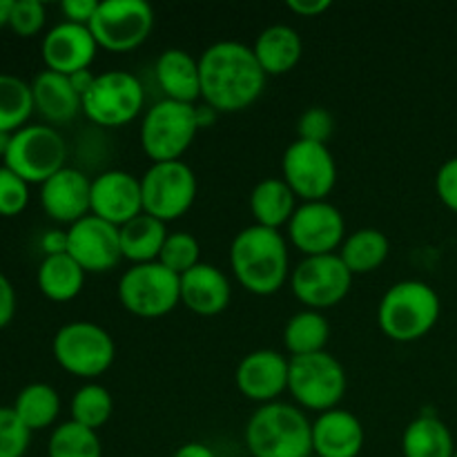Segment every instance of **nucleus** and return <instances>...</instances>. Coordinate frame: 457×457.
I'll list each match as a JSON object with an SVG mask.
<instances>
[{
  "label": "nucleus",
  "mask_w": 457,
  "mask_h": 457,
  "mask_svg": "<svg viewBox=\"0 0 457 457\" xmlns=\"http://www.w3.org/2000/svg\"><path fill=\"white\" fill-rule=\"evenodd\" d=\"M364 440V427L351 411H326L312 422V455L317 457H360Z\"/></svg>",
  "instance_id": "obj_21"
},
{
  "label": "nucleus",
  "mask_w": 457,
  "mask_h": 457,
  "mask_svg": "<svg viewBox=\"0 0 457 457\" xmlns=\"http://www.w3.org/2000/svg\"><path fill=\"white\" fill-rule=\"evenodd\" d=\"M199 134L195 105L163 101L154 103L141 120V147L154 163L181 161Z\"/></svg>",
  "instance_id": "obj_7"
},
{
  "label": "nucleus",
  "mask_w": 457,
  "mask_h": 457,
  "mask_svg": "<svg viewBox=\"0 0 457 457\" xmlns=\"http://www.w3.org/2000/svg\"><path fill=\"white\" fill-rule=\"evenodd\" d=\"M250 212L257 226L281 230L288 226L297 210V195L284 179H263L250 192Z\"/></svg>",
  "instance_id": "obj_26"
},
{
  "label": "nucleus",
  "mask_w": 457,
  "mask_h": 457,
  "mask_svg": "<svg viewBox=\"0 0 457 457\" xmlns=\"http://www.w3.org/2000/svg\"><path fill=\"white\" fill-rule=\"evenodd\" d=\"M436 192L446 208L457 212V156L440 165L436 174Z\"/></svg>",
  "instance_id": "obj_41"
},
{
  "label": "nucleus",
  "mask_w": 457,
  "mask_h": 457,
  "mask_svg": "<svg viewBox=\"0 0 457 457\" xmlns=\"http://www.w3.org/2000/svg\"><path fill=\"white\" fill-rule=\"evenodd\" d=\"M13 315H16V290L12 281L0 272V328L9 326Z\"/></svg>",
  "instance_id": "obj_43"
},
{
  "label": "nucleus",
  "mask_w": 457,
  "mask_h": 457,
  "mask_svg": "<svg viewBox=\"0 0 457 457\" xmlns=\"http://www.w3.org/2000/svg\"><path fill=\"white\" fill-rule=\"evenodd\" d=\"M9 143H12V134L0 132V156H3V159H4V154H7V150H9Z\"/></svg>",
  "instance_id": "obj_50"
},
{
  "label": "nucleus",
  "mask_w": 457,
  "mask_h": 457,
  "mask_svg": "<svg viewBox=\"0 0 457 457\" xmlns=\"http://www.w3.org/2000/svg\"><path fill=\"white\" fill-rule=\"evenodd\" d=\"M92 214L116 228L143 214L141 179L125 170H107L92 179Z\"/></svg>",
  "instance_id": "obj_18"
},
{
  "label": "nucleus",
  "mask_w": 457,
  "mask_h": 457,
  "mask_svg": "<svg viewBox=\"0 0 457 457\" xmlns=\"http://www.w3.org/2000/svg\"><path fill=\"white\" fill-rule=\"evenodd\" d=\"M353 286V272L337 253L303 257L290 270L293 295L311 311H328L348 297Z\"/></svg>",
  "instance_id": "obj_13"
},
{
  "label": "nucleus",
  "mask_w": 457,
  "mask_h": 457,
  "mask_svg": "<svg viewBox=\"0 0 457 457\" xmlns=\"http://www.w3.org/2000/svg\"><path fill=\"white\" fill-rule=\"evenodd\" d=\"M31 431L21 422L16 411L0 406V457H25Z\"/></svg>",
  "instance_id": "obj_37"
},
{
  "label": "nucleus",
  "mask_w": 457,
  "mask_h": 457,
  "mask_svg": "<svg viewBox=\"0 0 457 457\" xmlns=\"http://www.w3.org/2000/svg\"><path fill=\"white\" fill-rule=\"evenodd\" d=\"M244 437L253 457L312 455V422L288 402L259 406L245 424Z\"/></svg>",
  "instance_id": "obj_3"
},
{
  "label": "nucleus",
  "mask_w": 457,
  "mask_h": 457,
  "mask_svg": "<svg viewBox=\"0 0 457 457\" xmlns=\"http://www.w3.org/2000/svg\"><path fill=\"white\" fill-rule=\"evenodd\" d=\"M232 286L221 268L212 263L195 266L181 275V303L201 317H214L230 306Z\"/></svg>",
  "instance_id": "obj_22"
},
{
  "label": "nucleus",
  "mask_w": 457,
  "mask_h": 457,
  "mask_svg": "<svg viewBox=\"0 0 457 457\" xmlns=\"http://www.w3.org/2000/svg\"><path fill=\"white\" fill-rule=\"evenodd\" d=\"M230 268L239 286L257 297H270L290 279L288 241L281 230L253 223L230 244Z\"/></svg>",
  "instance_id": "obj_2"
},
{
  "label": "nucleus",
  "mask_w": 457,
  "mask_h": 457,
  "mask_svg": "<svg viewBox=\"0 0 457 457\" xmlns=\"http://www.w3.org/2000/svg\"><path fill=\"white\" fill-rule=\"evenodd\" d=\"M288 364L290 357H284L272 348L248 353L237 366V388L245 400L257 404L279 402L281 393L288 391Z\"/></svg>",
  "instance_id": "obj_17"
},
{
  "label": "nucleus",
  "mask_w": 457,
  "mask_h": 457,
  "mask_svg": "<svg viewBox=\"0 0 457 457\" xmlns=\"http://www.w3.org/2000/svg\"><path fill=\"white\" fill-rule=\"evenodd\" d=\"M54 360L62 370L80 379H96L110 370L116 357V344L103 326L94 321H70L52 339Z\"/></svg>",
  "instance_id": "obj_5"
},
{
  "label": "nucleus",
  "mask_w": 457,
  "mask_h": 457,
  "mask_svg": "<svg viewBox=\"0 0 457 457\" xmlns=\"http://www.w3.org/2000/svg\"><path fill=\"white\" fill-rule=\"evenodd\" d=\"M67 254L85 272L112 270L123 259L120 230L94 214H87L67 230Z\"/></svg>",
  "instance_id": "obj_16"
},
{
  "label": "nucleus",
  "mask_w": 457,
  "mask_h": 457,
  "mask_svg": "<svg viewBox=\"0 0 457 457\" xmlns=\"http://www.w3.org/2000/svg\"><path fill=\"white\" fill-rule=\"evenodd\" d=\"M337 254L353 272V277L369 275L384 266L391 254V241L378 228H360L344 239Z\"/></svg>",
  "instance_id": "obj_29"
},
{
  "label": "nucleus",
  "mask_w": 457,
  "mask_h": 457,
  "mask_svg": "<svg viewBox=\"0 0 457 457\" xmlns=\"http://www.w3.org/2000/svg\"><path fill=\"white\" fill-rule=\"evenodd\" d=\"M455 451L453 433L437 415H420L402 433L404 457H453Z\"/></svg>",
  "instance_id": "obj_27"
},
{
  "label": "nucleus",
  "mask_w": 457,
  "mask_h": 457,
  "mask_svg": "<svg viewBox=\"0 0 457 457\" xmlns=\"http://www.w3.org/2000/svg\"><path fill=\"white\" fill-rule=\"evenodd\" d=\"M34 114L31 85L12 74H0V132L13 134Z\"/></svg>",
  "instance_id": "obj_33"
},
{
  "label": "nucleus",
  "mask_w": 457,
  "mask_h": 457,
  "mask_svg": "<svg viewBox=\"0 0 457 457\" xmlns=\"http://www.w3.org/2000/svg\"><path fill=\"white\" fill-rule=\"evenodd\" d=\"M29 204V183L3 165L0 168V217H16Z\"/></svg>",
  "instance_id": "obj_38"
},
{
  "label": "nucleus",
  "mask_w": 457,
  "mask_h": 457,
  "mask_svg": "<svg viewBox=\"0 0 457 457\" xmlns=\"http://www.w3.org/2000/svg\"><path fill=\"white\" fill-rule=\"evenodd\" d=\"M120 230V253L123 259L137 263L159 262V254L163 250L165 239H168V228L163 221L150 217V214H138L132 221L119 228Z\"/></svg>",
  "instance_id": "obj_28"
},
{
  "label": "nucleus",
  "mask_w": 457,
  "mask_h": 457,
  "mask_svg": "<svg viewBox=\"0 0 457 457\" xmlns=\"http://www.w3.org/2000/svg\"><path fill=\"white\" fill-rule=\"evenodd\" d=\"M330 339V324L324 317V312L303 311L295 312L284 328V346L290 353V357L302 355H315V353H324Z\"/></svg>",
  "instance_id": "obj_31"
},
{
  "label": "nucleus",
  "mask_w": 457,
  "mask_h": 457,
  "mask_svg": "<svg viewBox=\"0 0 457 457\" xmlns=\"http://www.w3.org/2000/svg\"><path fill=\"white\" fill-rule=\"evenodd\" d=\"M40 205L49 219L74 226L92 214V179L65 165L40 186Z\"/></svg>",
  "instance_id": "obj_20"
},
{
  "label": "nucleus",
  "mask_w": 457,
  "mask_h": 457,
  "mask_svg": "<svg viewBox=\"0 0 457 457\" xmlns=\"http://www.w3.org/2000/svg\"><path fill=\"white\" fill-rule=\"evenodd\" d=\"M145 92L141 80L123 70L96 74L92 87L83 94V114L101 128H123L143 110Z\"/></svg>",
  "instance_id": "obj_10"
},
{
  "label": "nucleus",
  "mask_w": 457,
  "mask_h": 457,
  "mask_svg": "<svg viewBox=\"0 0 457 457\" xmlns=\"http://www.w3.org/2000/svg\"><path fill=\"white\" fill-rule=\"evenodd\" d=\"M253 52L257 56L266 76H281L288 74L290 70L299 65L303 56L302 36L295 27L277 22V25L266 27L257 36L253 45Z\"/></svg>",
  "instance_id": "obj_25"
},
{
  "label": "nucleus",
  "mask_w": 457,
  "mask_h": 457,
  "mask_svg": "<svg viewBox=\"0 0 457 457\" xmlns=\"http://www.w3.org/2000/svg\"><path fill=\"white\" fill-rule=\"evenodd\" d=\"M286 7L293 13H297V16L317 18L324 12H328V9L333 7V3H330V0H288Z\"/></svg>",
  "instance_id": "obj_44"
},
{
  "label": "nucleus",
  "mask_w": 457,
  "mask_h": 457,
  "mask_svg": "<svg viewBox=\"0 0 457 457\" xmlns=\"http://www.w3.org/2000/svg\"><path fill=\"white\" fill-rule=\"evenodd\" d=\"M174 457H217V453L204 442H186L183 446H179Z\"/></svg>",
  "instance_id": "obj_46"
},
{
  "label": "nucleus",
  "mask_w": 457,
  "mask_h": 457,
  "mask_svg": "<svg viewBox=\"0 0 457 457\" xmlns=\"http://www.w3.org/2000/svg\"><path fill=\"white\" fill-rule=\"evenodd\" d=\"M346 370L328 351L290 357L288 393L299 409L317 413L339 409V402L346 395Z\"/></svg>",
  "instance_id": "obj_6"
},
{
  "label": "nucleus",
  "mask_w": 457,
  "mask_h": 457,
  "mask_svg": "<svg viewBox=\"0 0 457 457\" xmlns=\"http://www.w3.org/2000/svg\"><path fill=\"white\" fill-rule=\"evenodd\" d=\"M281 172L297 199L326 201L337 183V161L328 145L297 138L286 147Z\"/></svg>",
  "instance_id": "obj_14"
},
{
  "label": "nucleus",
  "mask_w": 457,
  "mask_h": 457,
  "mask_svg": "<svg viewBox=\"0 0 457 457\" xmlns=\"http://www.w3.org/2000/svg\"><path fill=\"white\" fill-rule=\"evenodd\" d=\"M34 110L49 123H67L83 112V98L71 85L70 76L45 70L31 80Z\"/></svg>",
  "instance_id": "obj_24"
},
{
  "label": "nucleus",
  "mask_w": 457,
  "mask_h": 457,
  "mask_svg": "<svg viewBox=\"0 0 457 457\" xmlns=\"http://www.w3.org/2000/svg\"><path fill=\"white\" fill-rule=\"evenodd\" d=\"M201 98L219 114L244 112L263 94L266 79L253 47L219 40L199 56Z\"/></svg>",
  "instance_id": "obj_1"
},
{
  "label": "nucleus",
  "mask_w": 457,
  "mask_h": 457,
  "mask_svg": "<svg viewBox=\"0 0 457 457\" xmlns=\"http://www.w3.org/2000/svg\"><path fill=\"white\" fill-rule=\"evenodd\" d=\"M85 275L87 272L74 262L67 253L62 254H52V257H45L43 263L38 268V288L52 302H71L74 297H79L80 290L85 286Z\"/></svg>",
  "instance_id": "obj_30"
},
{
  "label": "nucleus",
  "mask_w": 457,
  "mask_h": 457,
  "mask_svg": "<svg viewBox=\"0 0 457 457\" xmlns=\"http://www.w3.org/2000/svg\"><path fill=\"white\" fill-rule=\"evenodd\" d=\"M114 413V400L110 391L96 382H87L71 397V422L98 431L110 422Z\"/></svg>",
  "instance_id": "obj_34"
},
{
  "label": "nucleus",
  "mask_w": 457,
  "mask_h": 457,
  "mask_svg": "<svg viewBox=\"0 0 457 457\" xmlns=\"http://www.w3.org/2000/svg\"><path fill=\"white\" fill-rule=\"evenodd\" d=\"M47 21V12L40 0H13L12 18H9V27L16 31L22 38L36 36L45 27Z\"/></svg>",
  "instance_id": "obj_40"
},
{
  "label": "nucleus",
  "mask_w": 457,
  "mask_h": 457,
  "mask_svg": "<svg viewBox=\"0 0 457 457\" xmlns=\"http://www.w3.org/2000/svg\"><path fill=\"white\" fill-rule=\"evenodd\" d=\"M12 9H13V0H0V27L9 25Z\"/></svg>",
  "instance_id": "obj_49"
},
{
  "label": "nucleus",
  "mask_w": 457,
  "mask_h": 457,
  "mask_svg": "<svg viewBox=\"0 0 457 457\" xmlns=\"http://www.w3.org/2000/svg\"><path fill=\"white\" fill-rule=\"evenodd\" d=\"M40 248L45 250V257L67 253V230H49L40 239Z\"/></svg>",
  "instance_id": "obj_45"
},
{
  "label": "nucleus",
  "mask_w": 457,
  "mask_h": 457,
  "mask_svg": "<svg viewBox=\"0 0 457 457\" xmlns=\"http://www.w3.org/2000/svg\"><path fill=\"white\" fill-rule=\"evenodd\" d=\"M156 83L163 89L165 98L195 105L201 98V71L199 58L179 47L161 52L154 65Z\"/></svg>",
  "instance_id": "obj_23"
},
{
  "label": "nucleus",
  "mask_w": 457,
  "mask_h": 457,
  "mask_svg": "<svg viewBox=\"0 0 457 457\" xmlns=\"http://www.w3.org/2000/svg\"><path fill=\"white\" fill-rule=\"evenodd\" d=\"M288 239L303 257L335 254L346 239V221L330 201H302L288 226Z\"/></svg>",
  "instance_id": "obj_15"
},
{
  "label": "nucleus",
  "mask_w": 457,
  "mask_h": 457,
  "mask_svg": "<svg viewBox=\"0 0 457 457\" xmlns=\"http://www.w3.org/2000/svg\"><path fill=\"white\" fill-rule=\"evenodd\" d=\"M154 12L145 0H103L89 22L98 47L114 54L132 52L150 38Z\"/></svg>",
  "instance_id": "obj_12"
},
{
  "label": "nucleus",
  "mask_w": 457,
  "mask_h": 457,
  "mask_svg": "<svg viewBox=\"0 0 457 457\" xmlns=\"http://www.w3.org/2000/svg\"><path fill=\"white\" fill-rule=\"evenodd\" d=\"M195 114H196V123H199V129H204V128H210V125L217 120L219 112L212 110L210 105H205V103H201V105H195Z\"/></svg>",
  "instance_id": "obj_48"
},
{
  "label": "nucleus",
  "mask_w": 457,
  "mask_h": 457,
  "mask_svg": "<svg viewBox=\"0 0 457 457\" xmlns=\"http://www.w3.org/2000/svg\"><path fill=\"white\" fill-rule=\"evenodd\" d=\"M442 312L440 295L420 279L397 281L384 293L378 306V324L388 339L397 344L427 337Z\"/></svg>",
  "instance_id": "obj_4"
},
{
  "label": "nucleus",
  "mask_w": 457,
  "mask_h": 457,
  "mask_svg": "<svg viewBox=\"0 0 457 457\" xmlns=\"http://www.w3.org/2000/svg\"><path fill=\"white\" fill-rule=\"evenodd\" d=\"M119 302L143 320L165 317L181 303V277L159 262L129 266L119 279Z\"/></svg>",
  "instance_id": "obj_8"
},
{
  "label": "nucleus",
  "mask_w": 457,
  "mask_h": 457,
  "mask_svg": "<svg viewBox=\"0 0 457 457\" xmlns=\"http://www.w3.org/2000/svg\"><path fill=\"white\" fill-rule=\"evenodd\" d=\"M98 43L89 27L76 22H58L45 34L40 54L47 70L71 76L76 71L89 70L96 58Z\"/></svg>",
  "instance_id": "obj_19"
},
{
  "label": "nucleus",
  "mask_w": 457,
  "mask_h": 457,
  "mask_svg": "<svg viewBox=\"0 0 457 457\" xmlns=\"http://www.w3.org/2000/svg\"><path fill=\"white\" fill-rule=\"evenodd\" d=\"M70 80H71V85H74L76 92L80 94V98H83V94L87 92V89L94 85V80H96V74H92V70H83V71H76V74H71Z\"/></svg>",
  "instance_id": "obj_47"
},
{
  "label": "nucleus",
  "mask_w": 457,
  "mask_h": 457,
  "mask_svg": "<svg viewBox=\"0 0 457 457\" xmlns=\"http://www.w3.org/2000/svg\"><path fill=\"white\" fill-rule=\"evenodd\" d=\"M49 457H103L98 431L76 422H62L52 431L47 445Z\"/></svg>",
  "instance_id": "obj_35"
},
{
  "label": "nucleus",
  "mask_w": 457,
  "mask_h": 457,
  "mask_svg": "<svg viewBox=\"0 0 457 457\" xmlns=\"http://www.w3.org/2000/svg\"><path fill=\"white\" fill-rule=\"evenodd\" d=\"M67 143L52 125H25L12 134V143L4 154V165L27 183L52 179L65 168Z\"/></svg>",
  "instance_id": "obj_9"
},
{
  "label": "nucleus",
  "mask_w": 457,
  "mask_h": 457,
  "mask_svg": "<svg viewBox=\"0 0 457 457\" xmlns=\"http://www.w3.org/2000/svg\"><path fill=\"white\" fill-rule=\"evenodd\" d=\"M159 263H163L168 270H172L174 275H186L187 270H192L195 266L201 263V245L196 241L195 235L186 230L170 232L168 239H165L163 250L159 254Z\"/></svg>",
  "instance_id": "obj_36"
},
{
  "label": "nucleus",
  "mask_w": 457,
  "mask_h": 457,
  "mask_svg": "<svg viewBox=\"0 0 457 457\" xmlns=\"http://www.w3.org/2000/svg\"><path fill=\"white\" fill-rule=\"evenodd\" d=\"M335 132V119L326 107H308L297 120V138L326 145Z\"/></svg>",
  "instance_id": "obj_39"
},
{
  "label": "nucleus",
  "mask_w": 457,
  "mask_h": 457,
  "mask_svg": "<svg viewBox=\"0 0 457 457\" xmlns=\"http://www.w3.org/2000/svg\"><path fill=\"white\" fill-rule=\"evenodd\" d=\"M21 422L34 431H43V428L52 427L61 413V397L54 386L45 382L29 384L22 388L16 395V402L12 406Z\"/></svg>",
  "instance_id": "obj_32"
},
{
  "label": "nucleus",
  "mask_w": 457,
  "mask_h": 457,
  "mask_svg": "<svg viewBox=\"0 0 457 457\" xmlns=\"http://www.w3.org/2000/svg\"><path fill=\"white\" fill-rule=\"evenodd\" d=\"M311 457H317V455H311Z\"/></svg>",
  "instance_id": "obj_52"
},
{
  "label": "nucleus",
  "mask_w": 457,
  "mask_h": 457,
  "mask_svg": "<svg viewBox=\"0 0 457 457\" xmlns=\"http://www.w3.org/2000/svg\"><path fill=\"white\" fill-rule=\"evenodd\" d=\"M61 9L67 22L89 27V22H92L94 13L98 9V0H62Z\"/></svg>",
  "instance_id": "obj_42"
},
{
  "label": "nucleus",
  "mask_w": 457,
  "mask_h": 457,
  "mask_svg": "<svg viewBox=\"0 0 457 457\" xmlns=\"http://www.w3.org/2000/svg\"><path fill=\"white\" fill-rule=\"evenodd\" d=\"M453 457H457V451H455V455H453Z\"/></svg>",
  "instance_id": "obj_51"
},
{
  "label": "nucleus",
  "mask_w": 457,
  "mask_h": 457,
  "mask_svg": "<svg viewBox=\"0 0 457 457\" xmlns=\"http://www.w3.org/2000/svg\"><path fill=\"white\" fill-rule=\"evenodd\" d=\"M143 212L168 223L195 205L196 174L186 161L152 163L141 177Z\"/></svg>",
  "instance_id": "obj_11"
}]
</instances>
